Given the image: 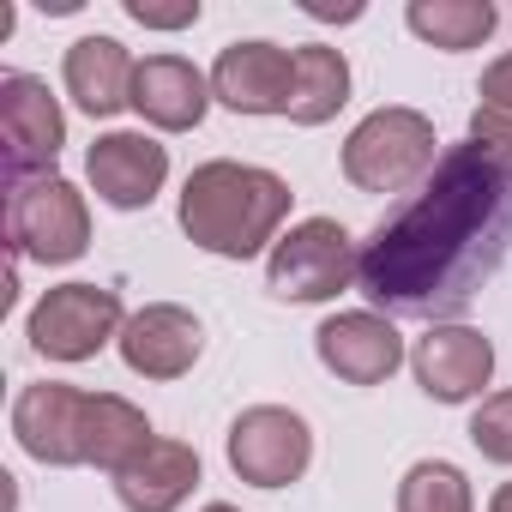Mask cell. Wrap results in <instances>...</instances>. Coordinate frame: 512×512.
Returning a JSON list of instances; mask_svg holds the SVG:
<instances>
[{
	"instance_id": "cell-24",
	"label": "cell",
	"mask_w": 512,
	"mask_h": 512,
	"mask_svg": "<svg viewBox=\"0 0 512 512\" xmlns=\"http://www.w3.org/2000/svg\"><path fill=\"white\" fill-rule=\"evenodd\" d=\"M476 109H494V115H506L512 121V55H500L488 73H482V85H476Z\"/></svg>"
},
{
	"instance_id": "cell-14",
	"label": "cell",
	"mask_w": 512,
	"mask_h": 512,
	"mask_svg": "<svg viewBox=\"0 0 512 512\" xmlns=\"http://www.w3.org/2000/svg\"><path fill=\"white\" fill-rule=\"evenodd\" d=\"M85 175H91L103 205L145 211L163 193V181H169V151L151 133H103L91 145V157H85Z\"/></svg>"
},
{
	"instance_id": "cell-19",
	"label": "cell",
	"mask_w": 512,
	"mask_h": 512,
	"mask_svg": "<svg viewBox=\"0 0 512 512\" xmlns=\"http://www.w3.org/2000/svg\"><path fill=\"white\" fill-rule=\"evenodd\" d=\"M404 25H410L422 43H434V49H446V55H464V49H482V43L494 37L500 13H494V0H410V7H404Z\"/></svg>"
},
{
	"instance_id": "cell-26",
	"label": "cell",
	"mask_w": 512,
	"mask_h": 512,
	"mask_svg": "<svg viewBox=\"0 0 512 512\" xmlns=\"http://www.w3.org/2000/svg\"><path fill=\"white\" fill-rule=\"evenodd\" d=\"M488 512H512V482H500V488H494V500H488Z\"/></svg>"
},
{
	"instance_id": "cell-2",
	"label": "cell",
	"mask_w": 512,
	"mask_h": 512,
	"mask_svg": "<svg viewBox=\"0 0 512 512\" xmlns=\"http://www.w3.org/2000/svg\"><path fill=\"white\" fill-rule=\"evenodd\" d=\"M290 181L260 169V163H199L181 187V229L193 247L217 260H253V253L278 247V229L290 217Z\"/></svg>"
},
{
	"instance_id": "cell-10",
	"label": "cell",
	"mask_w": 512,
	"mask_h": 512,
	"mask_svg": "<svg viewBox=\"0 0 512 512\" xmlns=\"http://www.w3.org/2000/svg\"><path fill=\"white\" fill-rule=\"evenodd\" d=\"M85 422H91V392H79V386L43 380V386H25L13 398V434H19V446L37 464H55V470L85 464Z\"/></svg>"
},
{
	"instance_id": "cell-21",
	"label": "cell",
	"mask_w": 512,
	"mask_h": 512,
	"mask_svg": "<svg viewBox=\"0 0 512 512\" xmlns=\"http://www.w3.org/2000/svg\"><path fill=\"white\" fill-rule=\"evenodd\" d=\"M470 446L488 464H512V392H488L470 416Z\"/></svg>"
},
{
	"instance_id": "cell-12",
	"label": "cell",
	"mask_w": 512,
	"mask_h": 512,
	"mask_svg": "<svg viewBox=\"0 0 512 512\" xmlns=\"http://www.w3.org/2000/svg\"><path fill=\"white\" fill-rule=\"evenodd\" d=\"M205 356V326L181 302H151L121 326V362L145 380H181Z\"/></svg>"
},
{
	"instance_id": "cell-8",
	"label": "cell",
	"mask_w": 512,
	"mask_h": 512,
	"mask_svg": "<svg viewBox=\"0 0 512 512\" xmlns=\"http://www.w3.org/2000/svg\"><path fill=\"white\" fill-rule=\"evenodd\" d=\"M0 139H7L13 187H25L31 175L37 181L49 175V163L67 145V115H61V103L49 97L43 79H31V73H7V79H0Z\"/></svg>"
},
{
	"instance_id": "cell-6",
	"label": "cell",
	"mask_w": 512,
	"mask_h": 512,
	"mask_svg": "<svg viewBox=\"0 0 512 512\" xmlns=\"http://www.w3.org/2000/svg\"><path fill=\"white\" fill-rule=\"evenodd\" d=\"M121 296L103 284H55L31 308V350L49 362H91L103 344H121Z\"/></svg>"
},
{
	"instance_id": "cell-23",
	"label": "cell",
	"mask_w": 512,
	"mask_h": 512,
	"mask_svg": "<svg viewBox=\"0 0 512 512\" xmlns=\"http://www.w3.org/2000/svg\"><path fill=\"white\" fill-rule=\"evenodd\" d=\"M470 139H476L488 157H500V163L512 169V121H506V115H494V109H476V115H470Z\"/></svg>"
},
{
	"instance_id": "cell-3",
	"label": "cell",
	"mask_w": 512,
	"mask_h": 512,
	"mask_svg": "<svg viewBox=\"0 0 512 512\" xmlns=\"http://www.w3.org/2000/svg\"><path fill=\"white\" fill-rule=\"evenodd\" d=\"M434 121L422 109H374L344 139V175L362 193H404L434 169Z\"/></svg>"
},
{
	"instance_id": "cell-20",
	"label": "cell",
	"mask_w": 512,
	"mask_h": 512,
	"mask_svg": "<svg viewBox=\"0 0 512 512\" xmlns=\"http://www.w3.org/2000/svg\"><path fill=\"white\" fill-rule=\"evenodd\" d=\"M398 512H476L470 476L446 458H422L398 482Z\"/></svg>"
},
{
	"instance_id": "cell-18",
	"label": "cell",
	"mask_w": 512,
	"mask_h": 512,
	"mask_svg": "<svg viewBox=\"0 0 512 512\" xmlns=\"http://www.w3.org/2000/svg\"><path fill=\"white\" fill-rule=\"evenodd\" d=\"M350 103V61L344 49L302 43L296 49V91H290V121L296 127H326Z\"/></svg>"
},
{
	"instance_id": "cell-22",
	"label": "cell",
	"mask_w": 512,
	"mask_h": 512,
	"mask_svg": "<svg viewBox=\"0 0 512 512\" xmlns=\"http://www.w3.org/2000/svg\"><path fill=\"white\" fill-rule=\"evenodd\" d=\"M127 19L145 31H187L199 25V0H181V7H157V0H127Z\"/></svg>"
},
{
	"instance_id": "cell-15",
	"label": "cell",
	"mask_w": 512,
	"mask_h": 512,
	"mask_svg": "<svg viewBox=\"0 0 512 512\" xmlns=\"http://www.w3.org/2000/svg\"><path fill=\"white\" fill-rule=\"evenodd\" d=\"M211 109V73L181 55H145L133 73V115L157 133H193Z\"/></svg>"
},
{
	"instance_id": "cell-9",
	"label": "cell",
	"mask_w": 512,
	"mask_h": 512,
	"mask_svg": "<svg viewBox=\"0 0 512 512\" xmlns=\"http://www.w3.org/2000/svg\"><path fill=\"white\" fill-rule=\"evenodd\" d=\"M296 91V49H278L266 37L229 43L211 67V97L235 115H290Z\"/></svg>"
},
{
	"instance_id": "cell-11",
	"label": "cell",
	"mask_w": 512,
	"mask_h": 512,
	"mask_svg": "<svg viewBox=\"0 0 512 512\" xmlns=\"http://www.w3.org/2000/svg\"><path fill=\"white\" fill-rule=\"evenodd\" d=\"M410 368L434 404H470L494 380V344L476 326H428V338L410 350Z\"/></svg>"
},
{
	"instance_id": "cell-5",
	"label": "cell",
	"mask_w": 512,
	"mask_h": 512,
	"mask_svg": "<svg viewBox=\"0 0 512 512\" xmlns=\"http://www.w3.org/2000/svg\"><path fill=\"white\" fill-rule=\"evenodd\" d=\"M7 241L19 260H37V266H73L79 253L91 247V211H85V193L61 175H43V181H25L13 187L7 199Z\"/></svg>"
},
{
	"instance_id": "cell-4",
	"label": "cell",
	"mask_w": 512,
	"mask_h": 512,
	"mask_svg": "<svg viewBox=\"0 0 512 512\" xmlns=\"http://www.w3.org/2000/svg\"><path fill=\"white\" fill-rule=\"evenodd\" d=\"M356 260L362 247L338 217H308L266 253V290L278 302H332L356 284Z\"/></svg>"
},
{
	"instance_id": "cell-7",
	"label": "cell",
	"mask_w": 512,
	"mask_h": 512,
	"mask_svg": "<svg viewBox=\"0 0 512 512\" xmlns=\"http://www.w3.org/2000/svg\"><path fill=\"white\" fill-rule=\"evenodd\" d=\"M314 464V428L284 404H253L229 422V470L253 488H290Z\"/></svg>"
},
{
	"instance_id": "cell-17",
	"label": "cell",
	"mask_w": 512,
	"mask_h": 512,
	"mask_svg": "<svg viewBox=\"0 0 512 512\" xmlns=\"http://www.w3.org/2000/svg\"><path fill=\"white\" fill-rule=\"evenodd\" d=\"M193 488H199V452L181 446V440H151L115 476V494H121L127 512H175Z\"/></svg>"
},
{
	"instance_id": "cell-27",
	"label": "cell",
	"mask_w": 512,
	"mask_h": 512,
	"mask_svg": "<svg viewBox=\"0 0 512 512\" xmlns=\"http://www.w3.org/2000/svg\"><path fill=\"white\" fill-rule=\"evenodd\" d=\"M205 512H241V506H223V500H211V506H205Z\"/></svg>"
},
{
	"instance_id": "cell-25",
	"label": "cell",
	"mask_w": 512,
	"mask_h": 512,
	"mask_svg": "<svg viewBox=\"0 0 512 512\" xmlns=\"http://www.w3.org/2000/svg\"><path fill=\"white\" fill-rule=\"evenodd\" d=\"M302 13H308V19H338V25L362 19V7H356V0H350V7H332V0H302Z\"/></svg>"
},
{
	"instance_id": "cell-1",
	"label": "cell",
	"mask_w": 512,
	"mask_h": 512,
	"mask_svg": "<svg viewBox=\"0 0 512 512\" xmlns=\"http://www.w3.org/2000/svg\"><path fill=\"white\" fill-rule=\"evenodd\" d=\"M512 253V169L476 139L452 145L428 187L398 205L356 260V284L404 320H446L476 302V290Z\"/></svg>"
},
{
	"instance_id": "cell-16",
	"label": "cell",
	"mask_w": 512,
	"mask_h": 512,
	"mask_svg": "<svg viewBox=\"0 0 512 512\" xmlns=\"http://www.w3.org/2000/svg\"><path fill=\"white\" fill-rule=\"evenodd\" d=\"M133 73H139V61H133L115 37H79V43L67 49V67H61L67 97H73L85 115H97V121L133 109Z\"/></svg>"
},
{
	"instance_id": "cell-13",
	"label": "cell",
	"mask_w": 512,
	"mask_h": 512,
	"mask_svg": "<svg viewBox=\"0 0 512 512\" xmlns=\"http://www.w3.org/2000/svg\"><path fill=\"white\" fill-rule=\"evenodd\" d=\"M314 350L326 362V374L350 380V386H380L392 380V368L404 362V338L386 314H368V308H350V314H332L320 332H314Z\"/></svg>"
}]
</instances>
